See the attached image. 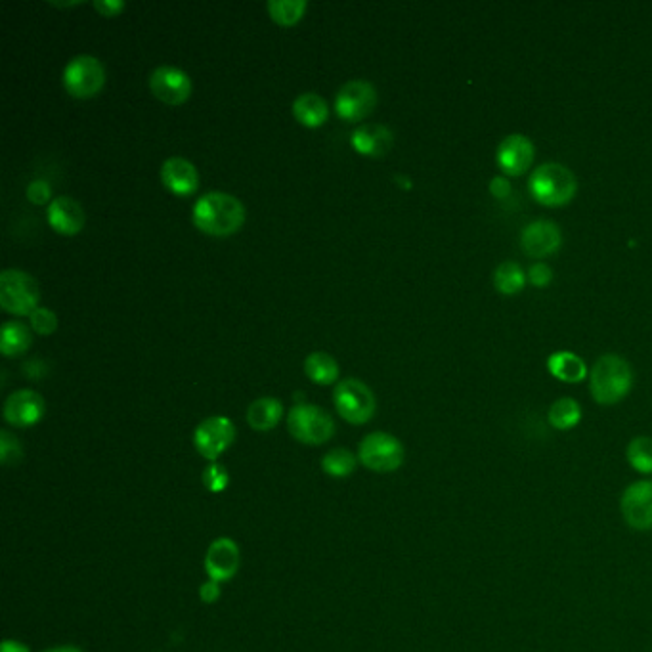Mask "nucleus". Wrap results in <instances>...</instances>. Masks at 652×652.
Here are the masks:
<instances>
[{
  "label": "nucleus",
  "mask_w": 652,
  "mask_h": 652,
  "mask_svg": "<svg viewBox=\"0 0 652 652\" xmlns=\"http://www.w3.org/2000/svg\"><path fill=\"white\" fill-rule=\"evenodd\" d=\"M94 8H96L102 16L113 18V16H117L119 12L125 10V2H121V0H96V2H94Z\"/></svg>",
  "instance_id": "obj_35"
},
{
  "label": "nucleus",
  "mask_w": 652,
  "mask_h": 652,
  "mask_svg": "<svg viewBox=\"0 0 652 652\" xmlns=\"http://www.w3.org/2000/svg\"><path fill=\"white\" fill-rule=\"evenodd\" d=\"M496 159L503 173L521 176L532 167L534 144L522 134H511L501 140Z\"/></svg>",
  "instance_id": "obj_16"
},
{
  "label": "nucleus",
  "mask_w": 652,
  "mask_h": 652,
  "mask_svg": "<svg viewBox=\"0 0 652 652\" xmlns=\"http://www.w3.org/2000/svg\"><path fill=\"white\" fill-rule=\"evenodd\" d=\"M194 224L203 234L226 238L240 230L245 222V207L238 197L224 192H209L194 205Z\"/></svg>",
  "instance_id": "obj_1"
},
{
  "label": "nucleus",
  "mask_w": 652,
  "mask_h": 652,
  "mask_svg": "<svg viewBox=\"0 0 652 652\" xmlns=\"http://www.w3.org/2000/svg\"><path fill=\"white\" fill-rule=\"evenodd\" d=\"M104 83L106 69L94 56H75L64 69V87L73 98H92L104 88Z\"/></svg>",
  "instance_id": "obj_8"
},
{
  "label": "nucleus",
  "mask_w": 652,
  "mask_h": 652,
  "mask_svg": "<svg viewBox=\"0 0 652 652\" xmlns=\"http://www.w3.org/2000/svg\"><path fill=\"white\" fill-rule=\"evenodd\" d=\"M547 368L555 379L563 383H582L587 377L586 362L568 350L551 354L547 360Z\"/></svg>",
  "instance_id": "obj_22"
},
{
  "label": "nucleus",
  "mask_w": 652,
  "mask_h": 652,
  "mask_svg": "<svg viewBox=\"0 0 652 652\" xmlns=\"http://www.w3.org/2000/svg\"><path fill=\"white\" fill-rule=\"evenodd\" d=\"M29 324H31V327H33V331L35 333H39V335H52L56 329H58V316L52 312V310H48V308H44V306H39L31 316H29Z\"/></svg>",
  "instance_id": "obj_32"
},
{
  "label": "nucleus",
  "mask_w": 652,
  "mask_h": 652,
  "mask_svg": "<svg viewBox=\"0 0 652 652\" xmlns=\"http://www.w3.org/2000/svg\"><path fill=\"white\" fill-rule=\"evenodd\" d=\"M322 469L333 479H347L356 471V457L347 448L329 450L322 457Z\"/></svg>",
  "instance_id": "obj_27"
},
{
  "label": "nucleus",
  "mask_w": 652,
  "mask_h": 652,
  "mask_svg": "<svg viewBox=\"0 0 652 652\" xmlns=\"http://www.w3.org/2000/svg\"><path fill=\"white\" fill-rule=\"evenodd\" d=\"M52 197V192H50V186L43 182V180H35L27 186V199L35 205H46ZM50 205V203H48Z\"/></svg>",
  "instance_id": "obj_33"
},
{
  "label": "nucleus",
  "mask_w": 652,
  "mask_h": 652,
  "mask_svg": "<svg viewBox=\"0 0 652 652\" xmlns=\"http://www.w3.org/2000/svg\"><path fill=\"white\" fill-rule=\"evenodd\" d=\"M161 180L174 196H192L199 186L197 169L184 157H171L161 167Z\"/></svg>",
  "instance_id": "obj_18"
},
{
  "label": "nucleus",
  "mask_w": 652,
  "mask_h": 652,
  "mask_svg": "<svg viewBox=\"0 0 652 652\" xmlns=\"http://www.w3.org/2000/svg\"><path fill=\"white\" fill-rule=\"evenodd\" d=\"M220 584L218 582H215V580H209V582H205L203 586L199 587V597H201V601L203 603H207V605H211V603H215V601H218L220 599Z\"/></svg>",
  "instance_id": "obj_36"
},
{
  "label": "nucleus",
  "mask_w": 652,
  "mask_h": 652,
  "mask_svg": "<svg viewBox=\"0 0 652 652\" xmlns=\"http://www.w3.org/2000/svg\"><path fill=\"white\" fill-rule=\"evenodd\" d=\"M490 192H492V196L498 197V199H505V197L511 194V184L505 178L496 176L492 180V184H490Z\"/></svg>",
  "instance_id": "obj_37"
},
{
  "label": "nucleus",
  "mask_w": 652,
  "mask_h": 652,
  "mask_svg": "<svg viewBox=\"0 0 652 652\" xmlns=\"http://www.w3.org/2000/svg\"><path fill=\"white\" fill-rule=\"evenodd\" d=\"M236 440V425L232 419L224 415L207 417L196 427L194 433V446L199 456L217 463L218 457L222 456Z\"/></svg>",
  "instance_id": "obj_9"
},
{
  "label": "nucleus",
  "mask_w": 652,
  "mask_h": 652,
  "mask_svg": "<svg viewBox=\"0 0 652 652\" xmlns=\"http://www.w3.org/2000/svg\"><path fill=\"white\" fill-rule=\"evenodd\" d=\"M305 373L316 385H331L339 377V364L327 352H312L306 356Z\"/></svg>",
  "instance_id": "obj_24"
},
{
  "label": "nucleus",
  "mask_w": 652,
  "mask_h": 652,
  "mask_svg": "<svg viewBox=\"0 0 652 652\" xmlns=\"http://www.w3.org/2000/svg\"><path fill=\"white\" fill-rule=\"evenodd\" d=\"M394 144V136L389 127L385 125H360L356 131L352 132V148L362 155L368 157H383L391 152Z\"/></svg>",
  "instance_id": "obj_19"
},
{
  "label": "nucleus",
  "mask_w": 652,
  "mask_h": 652,
  "mask_svg": "<svg viewBox=\"0 0 652 652\" xmlns=\"http://www.w3.org/2000/svg\"><path fill=\"white\" fill-rule=\"evenodd\" d=\"M287 429L295 440L308 446H320L335 433V421L318 406L297 404L287 415Z\"/></svg>",
  "instance_id": "obj_5"
},
{
  "label": "nucleus",
  "mask_w": 652,
  "mask_h": 652,
  "mask_svg": "<svg viewBox=\"0 0 652 652\" xmlns=\"http://www.w3.org/2000/svg\"><path fill=\"white\" fill-rule=\"evenodd\" d=\"M526 285V274L517 262H501L494 272V287L501 295H517Z\"/></svg>",
  "instance_id": "obj_26"
},
{
  "label": "nucleus",
  "mask_w": 652,
  "mask_h": 652,
  "mask_svg": "<svg viewBox=\"0 0 652 652\" xmlns=\"http://www.w3.org/2000/svg\"><path fill=\"white\" fill-rule=\"evenodd\" d=\"M626 457L631 469L641 475H652V438L651 436H635L628 444Z\"/></svg>",
  "instance_id": "obj_29"
},
{
  "label": "nucleus",
  "mask_w": 652,
  "mask_h": 652,
  "mask_svg": "<svg viewBox=\"0 0 652 652\" xmlns=\"http://www.w3.org/2000/svg\"><path fill=\"white\" fill-rule=\"evenodd\" d=\"M521 245L522 251L532 259L551 257L563 245L561 228L551 220H536L524 228Z\"/></svg>",
  "instance_id": "obj_15"
},
{
  "label": "nucleus",
  "mask_w": 652,
  "mask_h": 652,
  "mask_svg": "<svg viewBox=\"0 0 652 652\" xmlns=\"http://www.w3.org/2000/svg\"><path fill=\"white\" fill-rule=\"evenodd\" d=\"M46 215L50 226L62 236H77L85 226V211L73 197L52 199Z\"/></svg>",
  "instance_id": "obj_17"
},
{
  "label": "nucleus",
  "mask_w": 652,
  "mask_h": 652,
  "mask_svg": "<svg viewBox=\"0 0 652 652\" xmlns=\"http://www.w3.org/2000/svg\"><path fill=\"white\" fill-rule=\"evenodd\" d=\"M77 4H81V2H54V6H58V8H67V6H77Z\"/></svg>",
  "instance_id": "obj_40"
},
{
  "label": "nucleus",
  "mask_w": 652,
  "mask_h": 652,
  "mask_svg": "<svg viewBox=\"0 0 652 652\" xmlns=\"http://www.w3.org/2000/svg\"><path fill=\"white\" fill-rule=\"evenodd\" d=\"M0 652H31L27 645H23L20 641H14V639H6L0 647Z\"/></svg>",
  "instance_id": "obj_38"
},
{
  "label": "nucleus",
  "mask_w": 652,
  "mask_h": 652,
  "mask_svg": "<svg viewBox=\"0 0 652 652\" xmlns=\"http://www.w3.org/2000/svg\"><path fill=\"white\" fill-rule=\"evenodd\" d=\"M547 421L557 431H570L582 421V408L574 398H559L551 404L547 412Z\"/></svg>",
  "instance_id": "obj_25"
},
{
  "label": "nucleus",
  "mask_w": 652,
  "mask_h": 652,
  "mask_svg": "<svg viewBox=\"0 0 652 652\" xmlns=\"http://www.w3.org/2000/svg\"><path fill=\"white\" fill-rule=\"evenodd\" d=\"M41 301L37 280L23 270H4L0 274V306L14 316H31Z\"/></svg>",
  "instance_id": "obj_4"
},
{
  "label": "nucleus",
  "mask_w": 652,
  "mask_h": 652,
  "mask_svg": "<svg viewBox=\"0 0 652 652\" xmlns=\"http://www.w3.org/2000/svg\"><path fill=\"white\" fill-rule=\"evenodd\" d=\"M23 457V448L22 442L8 433V431H2L0 433V461L10 467V465H16L20 463V459Z\"/></svg>",
  "instance_id": "obj_30"
},
{
  "label": "nucleus",
  "mask_w": 652,
  "mask_h": 652,
  "mask_svg": "<svg viewBox=\"0 0 652 652\" xmlns=\"http://www.w3.org/2000/svg\"><path fill=\"white\" fill-rule=\"evenodd\" d=\"M43 652H83V649L75 647V645H62V647H52Z\"/></svg>",
  "instance_id": "obj_39"
},
{
  "label": "nucleus",
  "mask_w": 652,
  "mask_h": 652,
  "mask_svg": "<svg viewBox=\"0 0 652 652\" xmlns=\"http://www.w3.org/2000/svg\"><path fill=\"white\" fill-rule=\"evenodd\" d=\"M46 404L39 392L31 389L12 392L4 402V419L18 429L37 425L43 419Z\"/></svg>",
  "instance_id": "obj_14"
},
{
  "label": "nucleus",
  "mask_w": 652,
  "mask_h": 652,
  "mask_svg": "<svg viewBox=\"0 0 652 652\" xmlns=\"http://www.w3.org/2000/svg\"><path fill=\"white\" fill-rule=\"evenodd\" d=\"M293 115L295 119L308 129L322 127L329 117V108L327 102L314 92H305L293 102Z\"/></svg>",
  "instance_id": "obj_20"
},
{
  "label": "nucleus",
  "mask_w": 652,
  "mask_h": 652,
  "mask_svg": "<svg viewBox=\"0 0 652 652\" xmlns=\"http://www.w3.org/2000/svg\"><path fill=\"white\" fill-rule=\"evenodd\" d=\"M337 413L352 425H364L375 415V394L360 379H345L333 391Z\"/></svg>",
  "instance_id": "obj_7"
},
{
  "label": "nucleus",
  "mask_w": 652,
  "mask_h": 652,
  "mask_svg": "<svg viewBox=\"0 0 652 652\" xmlns=\"http://www.w3.org/2000/svg\"><path fill=\"white\" fill-rule=\"evenodd\" d=\"M306 4L305 0H270L268 2V14L272 18V22L289 27L299 22L305 16Z\"/></svg>",
  "instance_id": "obj_28"
},
{
  "label": "nucleus",
  "mask_w": 652,
  "mask_h": 652,
  "mask_svg": "<svg viewBox=\"0 0 652 652\" xmlns=\"http://www.w3.org/2000/svg\"><path fill=\"white\" fill-rule=\"evenodd\" d=\"M528 188L532 197L545 207H563L576 196L578 182L565 165L544 163L530 174Z\"/></svg>",
  "instance_id": "obj_3"
},
{
  "label": "nucleus",
  "mask_w": 652,
  "mask_h": 652,
  "mask_svg": "<svg viewBox=\"0 0 652 652\" xmlns=\"http://www.w3.org/2000/svg\"><path fill=\"white\" fill-rule=\"evenodd\" d=\"M241 553L232 538H218L205 553V572L218 584L232 580L240 570Z\"/></svg>",
  "instance_id": "obj_13"
},
{
  "label": "nucleus",
  "mask_w": 652,
  "mask_h": 652,
  "mask_svg": "<svg viewBox=\"0 0 652 652\" xmlns=\"http://www.w3.org/2000/svg\"><path fill=\"white\" fill-rule=\"evenodd\" d=\"M633 387V371L622 356H601L589 373V391L597 404L614 406L622 402Z\"/></svg>",
  "instance_id": "obj_2"
},
{
  "label": "nucleus",
  "mask_w": 652,
  "mask_h": 652,
  "mask_svg": "<svg viewBox=\"0 0 652 652\" xmlns=\"http://www.w3.org/2000/svg\"><path fill=\"white\" fill-rule=\"evenodd\" d=\"M404 446L396 436L377 431L366 436L360 442L358 459L364 467L373 473H392L398 471L404 463Z\"/></svg>",
  "instance_id": "obj_6"
},
{
  "label": "nucleus",
  "mask_w": 652,
  "mask_h": 652,
  "mask_svg": "<svg viewBox=\"0 0 652 652\" xmlns=\"http://www.w3.org/2000/svg\"><path fill=\"white\" fill-rule=\"evenodd\" d=\"M33 343L29 327L22 322H6L0 329V352L8 358L27 352Z\"/></svg>",
  "instance_id": "obj_23"
},
{
  "label": "nucleus",
  "mask_w": 652,
  "mask_h": 652,
  "mask_svg": "<svg viewBox=\"0 0 652 652\" xmlns=\"http://www.w3.org/2000/svg\"><path fill=\"white\" fill-rule=\"evenodd\" d=\"M528 280L536 287H547L553 280V270L545 262H536L528 272Z\"/></svg>",
  "instance_id": "obj_34"
},
{
  "label": "nucleus",
  "mask_w": 652,
  "mask_h": 652,
  "mask_svg": "<svg viewBox=\"0 0 652 652\" xmlns=\"http://www.w3.org/2000/svg\"><path fill=\"white\" fill-rule=\"evenodd\" d=\"M203 484H205V488H207L209 492H213V494L224 492V490L228 488V484H230V475H228L226 467L220 465V463H211V465L203 471Z\"/></svg>",
  "instance_id": "obj_31"
},
{
  "label": "nucleus",
  "mask_w": 652,
  "mask_h": 652,
  "mask_svg": "<svg viewBox=\"0 0 652 652\" xmlns=\"http://www.w3.org/2000/svg\"><path fill=\"white\" fill-rule=\"evenodd\" d=\"M622 517L637 532L652 530V480H635L620 498Z\"/></svg>",
  "instance_id": "obj_11"
},
{
  "label": "nucleus",
  "mask_w": 652,
  "mask_h": 652,
  "mask_svg": "<svg viewBox=\"0 0 652 652\" xmlns=\"http://www.w3.org/2000/svg\"><path fill=\"white\" fill-rule=\"evenodd\" d=\"M282 415V402L272 396H264V398L255 400L247 408V423L251 429L266 433V431H272L282 421Z\"/></svg>",
  "instance_id": "obj_21"
},
{
  "label": "nucleus",
  "mask_w": 652,
  "mask_h": 652,
  "mask_svg": "<svg viewBox=\"0 0 652 652\" xmlns=\"http://www.w3.org/2000/svg\"><path fill=\"white\" fill-rule=\"evenodd\" d=\"M150 90L167 106H182L192 96V81L186 71L173 66H159L150 75Z\"/></svg>",
  "instance_id": "obj_12"
},
{
  "label": "nucleus",
  "mask_w": 652,
  "mask_h": 652,
  "mask_svg": "<svg viewBox=\"0 0 652 652\" xmlns=\"http://www.w3.org/2000/svg\"><path fill=\"white\" fill-rule=\"evenodd\" d=\"M377 106V90L368 81H348L335 98L337 115L345 121L356 123L370 115Z\"/></svg>",
  "instance_id": "obj_10"
}]
</instances>
